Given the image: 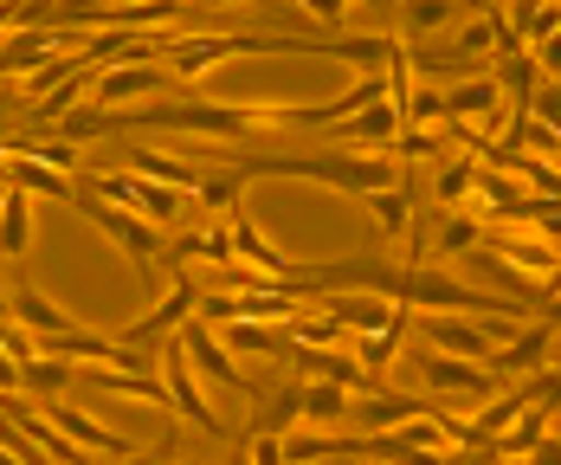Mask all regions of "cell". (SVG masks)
I'll return each mask as SVG.
<instances>
[{
  "mask_svg": "<svg viewBox=\"0 0 561 465\" xmlns=\"http://www.w3.org/2000/svg\"><path fill=\"white\" fill-rule=\"evenodd\" d=\"M523 317H426V349L465 355V362H491V349L504 343Z\"/></svg>",
  "mask_w": 561,
  "mask_h": 465,
  "instance_id": "8992f818",
  "label": "cell"
},
{
  "mask_svg": "<svg viewBox=\"0 0 561 465\" xmlns=\"http://www.w3.org/2000/svg\"><path fill=\"white\" fill-rule=\"evenodd\" d=\"M393 156L413 169V162H446L451 156V143H446V129H400L393 136Z\"/></svg>",
  "mask_w": 561,
  "mask_h": 465,
  "instance_id": "d6a6232c",
  "label": "cell"
},
{
  "mask_svg": "<svg viewBox=\"0 0 561 465\" xmlns=\"http://www.w3.org/2000/svg\"><path fill=\"white\" fill-rule=\"evenodd\" d=\"M478 239H484V220H478L471 207H451L446 220H439V232L426 239V259H439V265H446V259H465Z\"/></svg>",
  "mask_w": 561,
  "mask_h": 465,
  "instance_id": "83f0119b",
  "label": "cell"
},
{
  "mask_svg": "<svg viewBox=\"0 0 561 465\" xmlns=\"http://www.w3.org/2000/svg\"><path fill=\"white\" fill-rule=\"evenodd\" d=\"M194 7H239V0H194Z\"/></svg>",
  "mask_w": 561,
  "mask_h": 465,
  "instance_id": "ee69618b",
  "label": "cell"
},
{
  "mask_svg": "<svg viewBox=\"0 0 561 465\" xmlns=\"http://www.w3.org/2000/svg\"><path fill=\"white\" fill-rule=\"evenodd\" d=\"M297 395H304V382H297V375L272 382V395H259V401H252V427H245V433H272V440L290 433V427H297Z\"/></svg>",
  "mask_w": 561,
  "mask_h": 465,
  "instance_id": "cb8c5ba5",
  "label": "cell"
},
{
  "mask_svg": "<svg viewBox=\"0 0 561 465\" xmlns=\"http://www.w3.org/2000/svg\"><path fill=\"white\" fill-rule=\"evenodd\" d=\"M542 317H549V324L561 330V297H549V304H542Z\"/></svg>",
  "mask_w": 561,
  "mask_h": 465,
  "instance_id": "b9f144b4",
  "label": "cell"
},
{
  "mask_svg": "<svg viewBox=\"0 0 561 465\" xmlns=\"http://www.w3.org/2000/svg\"><path fill=\"white\" fill-rule=\"evenodd\" d=\"M393 136H400L393 98H381V104H368V111L330 123V149H348V156H381V149H393Z\"/></svg>",
  "mask_w": 561,
  "mask_h": 465,
  "instance_id": "8fae6325",
  "label": "cell"
},
{
  "mask_svg": "<svg viewBox=\"0 0 561 465\" xmlns=\"http://www.w3.org/2000/svg\"><path fill=\"white\" fill-rule=\"evenodd\" d=\"M220 343L232 349L239 362H252V355H259V362H278L284 349H290V337H284V324H245V317H239V324H220Z\"/></svg>",
  "mask_w": 561,
  "mask_h": 465,
  "instance_id": "603a6c76",
  "label": "cell"
},
{
  "mask_svg": "<svg viewBox=\"0 0 561 465\" xmlns=\"http://www.w3.org/2000/svg\"><path fill=\"white\" fill-rule=\"evenodd\" d=\"M33 252V194L7 188L0 194V259H26Z\"/></svg>",
  "mask_w": 561,
  "mask_h": 465,
  "instance_id": "d4e9b609",
  "label": "cell"
},
{
  "mask_svg": "<svg viewBox=\"0 0 561 465\" xmlns=\"http://www.w3.org/2000/svg\"><path fill=\"white\" fill-rule=\"evenodd\" d=\"M39 413L53 420V427L65 433V440H71V446H84L91 460H129V453H136V446H129V440H123L116 427H104L98 413H84V407L71 401V395H65V401H46Z\"/></svg>",
  "mask_w": 561,
  "mask_h": 465,
  "instance_id": "30bf717a",
  "label": "cell"
},
{
  "mask_svg": "<svg viewBox=\"0 0 561 465\" xmlns=\"http://www.w3.org/2000/svg\"><path fill=\"white\" fill-rule=\"evenodd\" d=\"M194 304H201V279H194V272L181 265L169 285H162V297H156V304H149V310H142V317H136L129 330H116V337H123L129 349H142V355H149V349H162V343L174 337V330H181V324L194 317Z\"/></svg>",
  "mask_w": 561,
  "mask_h": 465,
  "instance_id": "277c9868",
  "label": "cell"
},
{
  "mask_svg": "<svg viewBox=\"0 0 561 465\" xmlns=\"http://www.w3.org/2000/svg\"><path fill=\"white\" fill-rule=\"evenodd\" d=\"M0 395H20V362L0 349Z\"/></svg>",
  "mask_w": 561,
  "mask_h": 465,
  "instance_id": "8d00e7d4",
  "label": "cell"
},
{
  "mask_svg": "<svg viewBox=\"0 0 561 465\" xmlns=\"http://www.w3.org/2000/svg\"><path fill=\"white\" fill-rule=\"evenodd\" d=\"M71 207H84V220H91V227H104V239H111L129 265H136V279L156 291V265H162V252H169V232L149 227V220H136V214H123V207H111V201H98V194H84V188H78V201H71Z\"/></svg>",
  "mask_w": 561,
  "mask_h": 465,
  "instance_id": "3957f363",
  "label": "cell"
},
{
  "mask_svg": "<svg viewBox=\"0 0 561 465\" xmlns=\"http://www.w3.org/2000/svg\"><path fill=\"white\" fill-rule=\"evenodd\" d=\"M556 337H561V330L549 324V317H523L504 343L491 349V368H497V382H523V375L549 368V362H556Z\"/></svg>",
  "mask_w": 561,
  "mask_h": 465,
  "instance_id": "9c48e42d",
  "label": "cell"
},
{
  "mask_svg": "<svg viewBox=\"0 0 561 465\" xmlns=\"http://www.w3.org/2000/svg\"><path fill=\"white\" fill-rule=\"evenodd\" d=\"M458 13H465V0H400V7H393V26H400V39L426 46L433 33L458 26Z\"/></svg>",
  "mask_w": 561,
  "mask_h": 465,
  "instance_id": "ac0fdd59",
  "label": "cell"
},
{
  "mask_svg": "<svg viewBox=\"0 0 561 465\" xmlns=\"http://www.w3.org/2000/svg\"><path fill=\"white\" fill-rule=\"evenodd\" d=\"M239 201H245V174L239 169H201V188H194V214L201 220H226Z\"/></svg>",
  "mask_w": 561,
  "mask_h": 465,
  "instance_id": "484cf974",
  "label": "cell"
},
{
  "mask_svg": "<svg viewBox=\"0 0 561 465\" xmlns=\"http://www.w3.org/2000/svg\"><path fill=\"white\" fill-rule=\"evenodd\" d=\"M174 337H181V349H187V362H194V375H201V382L232 388V395H245V401H252V375H245V368H239V355L220 343V330H207L201 317H187Z\"/></svg>",
  "mask_w": 561,
  "mask_h": 465,
  "instance_id": "ba28073f",
  "label": "cell"
},
{
  "mask_svg": "<svg viewBox=\"0 0 561 465\" xmlns=\"http://www.w3.org/2000/svg\"><path fill=\"white\" fill-rule=\"evenodd\" d=\"M116 465H174V460H169V446H156V453H129V460H116Z\"/></svg>",
  "mask_w": 561,
  "mask_h": 465,
  "instance_id": "f35d334b",
  "label": "cell"
},
{
  "mask_svg": "<svg viewBox=\"0 0 561 465\" xmlns=\"http://www.w3.org/2000/svg\"><path fill=\"white\" fill-rule=\"evenodd\" d=\"M0 194H7V188H0Z\"/></svg>",
  "mask_w": 561,
  "mask_h": 465,
  "instance_id": "681fc988",
  "label": "cell"
},
{
  "mask_svg": "<svg viewBox=\"0 0 561 465\" xmlns=\"http://www.w3.org/2000/svg\"><path fill=\"white\" fill-rule=\"evenodd\" d=\"M317 39H278V33H181L169 46V65L181 84H201V71L232 65V58H259V53H310Z\"/></svg>",
  "mask_w": 561,
  "mask_h": 465,
  "instance_id": "6da1fadb",
  "label": "cell"
},
{
  "mask_svg": "<svg viewBox=\"0 0 561 465\" xmlns=\"http://www.w3.org/2000/svg\"><path fill=\"white\" fill-rule=\"evenodd\" d=\"M297 7H304L310 20H323V26H342V20H348V0H297Z\"/></svg>",
  "mask_w": 561,
  "mask_h": 465,
  "instance_id": "e575fe53",
  "label": "cell"
},
{
  "mask_svg": "<svg viewBox=\"0 0 561 465\" xmlns=\"http://www.w3.org/2000/svg\"><path fill=\"white\" fill-rule=\"evenodd\" d=\"M478 246H484V252H497L510 272H523L529 285H542V279L556 272V259H561L542 232H516V227H484V239H478Z\"/></svg>",
  "mask_w": 561,
  "mask_h": 465,
  "instance_id": "7c38bea8",
  "label": "cell"
},
{
  "mask_svg": "<svg viewBox=\"0 0 561 465\" xmlns=\"http://www.w3.org/2000/svg\"><path fill=\"white\" fill-rule=\"evenodd\" d=\"M420 382H426L433 401L451 407V413H465V420L504 388L491 362H465V355H439V349H420Z\"/></svg>",
  "mask_w": 561,
  "mask_h": 465,
  "instance_id": "7a4b0ae2",
  "label": "cell"
},
{
  "mask_svg": "<svg viewBox=\"0 0 561 465\" xmlns=\"http://www.w3.org/2000/svg\"><path fill=\"white\" fill-rule=\"evenodd\" d=\"M348 388L342 382H304V395H297V427H342L348 420Z\"/></svg>",
  "mask_w": 561,
  "mask_h": 465,
  "instance_id": "4316f807",
  "label": "cell"
},
{
  "mask_svg": "<svg viewBox=\"0 0 561 465\" xmlns=\"http://www.w3.org/2000/svg\"><path fill=\"white\" fill-rule=\"evenodd\" d=\"M556 368H561V337H556Z\"/></svg>",
  "mask_w": 561,
  "mask_h": 465,
  "instance_id": "c3c4849f",
  "label": "cell"
},
{
  "mask_svg": "<svg viewBox=\"0 0 561 465\" xmlns=\"http://www.w3.org/2000/svg\"><path fill=\"white\" fill-rule=\"evenodd\" d=\"M53 136H65V143H91V136H116V116L111 111H98L91 98L78 104V111H65L58 116V129Z\"/></svg>",
  "mask_w": 561,
  "mask_h": 465,
  "instance_id": "1f68e13d",
  "label": "cell"
},
{
  "mask_svg": "<svg viewBox=\"0 0 561 465\" xmlns=\"http://www.w3.org/2000/svg\"><path fill=\"white\" fill-rule=\"evenodd\" d=\"M174 465H207V460H174Z\"/></svg>",
  "mask_w": 561,
  "mask_h": 465,
  "instance_id": "7dc6e473",
  "label": "cell"
},
{
  "mask_svg": "<svg viewBox=\"0 0 561 465\" xmlns=\"http://www.w3.org/2000/svg\"><path fill=\"white\" fill-rule=\"evenodd\" d=\"M226 465H252V446H245V433L232 440V460H226Z\"/></svg>",
  "mask_w": 561,
  "mask_h": 465,
  "instance_id": "60d3db41",
  "label": "cell"
},
{
  "mask_svg": "<svg viewBox=\"0 0 561 465\" xmlns=\"http://www.w3.org/2000/svg\"><path fill=\"white\" fill-rule=\"evenodd\" d=\"M0 169H7V188H26V194H39V201H78V181L53 162H33V156H0Z\"/></svg>",
  "mask_w": 561,
  "mask_h": 465,
  "instance_id": "e0dca14e",
  "label": "cell"
},
{
  "mask_svg": "<svg viewBox=\"0 0 561 465\" xmlns=\"http://www.w3.org/2000/svg\"><path fill=\"white\" fill-rule=\"evenodd\" d=\"M7 297H13V324H20V330H33V337H58V330H78V324H71V310H58L53 297H46L39 285H26V279L7 291Z\"/></svg>",
  "mask_w": 561,
  "mask_h": 465,
  "instance_id": "ffe728a7",
  "label": "cell"
},
{
  "mask_svg": "<svg viewBox=\"0 0 561 465\" xmlns=\"http://www.w3.org/2000/svg\"><path fill=\"white\" fill-rule=\"evenodd\" d=\"M407 337H413V310L400 304V310H393V324H388V330H375V337H362V349H355V355H362V368H368V375L381 382V375L393 368V355L407 349Z\"/></svg>",
  "mask_w": 561,
  "mask_h": 465,
  "instance_id": "f1b7e54d",
  "label": "cell"
},
{
  "mask_svg": "<svg viewBox=\"0 0 561 465\" xmlns=\"http://www.w3.org/2000/svg\"><path fill=\"white\" fill-rule=\"evenodd\" d=\"M310 53L317 58H342V65H355V71L368 78V71H388V58L400 53V33H362V39H355V33H342V39L330 33V39H317Z\"/></svg>",
  "mask_w": 561,
  "mask_h": 465,
  "instance_id": "9a60e30c",
  "label": "cell"
},
{
  "mask_svg": "<svg viewBox=\"0 0 561 465\" xmlns=\"http://www.w3.org/2000/svg\"><path fill=\"white\" fill-rule=\"evenodd\" d=\"M362 465H368V460H362Z\"/></svg>",
  "mask_w": 561,
  "mask_h": 465,
  "instance_id": "f907efd6",
  "label": "cell"
},
{
  "mask_svg": "<svg viewBox=\"0 0 561 465\" xmlns=\"http://www.w3.org/2000/svg\"><path fill=\"white\" fill-rule=\"evenodd\" d=\"M523 465H561V440L549 433V440H542V446H536V453H529Z\"/></svg>",
  "mask_w": 561,
  "mask_h": 465,
  "instance_id": "74e56055",
  "label": "cell"
},
{
  "mask_svg": "<svg viewBox=\"0 0 561 465\" xmlns=\"http://www.w3.org/2000/svg\"><path fill=\"white\" fill-rule=\"evenodd\" d=\"M491 78H497V91H504L510 123H516V116H529V98H536V84H542V65H536V53H529V46H523V53H504Z\"/></svg>",
  "mask_w": 561,
  "mask_h": 465,
  "instance_id": "d6986e66",
  "label": "cell"
},
{
  "mask_svg": "<svg viewBox=\"0 0 561 465\" xmlns=\"http://www.w3.org/2000/svg\"><path fill=\"white\" fill-rule=\"evenodd\" d=\"M549 427H556V413H549V407H523L504 433L491 440V460H516V465H523L542 440H549Z\"/></svg>",
  "mask_w": 561,
  "mask_h": 465,
  "instance_id": "7402d4cb",
  "label": "cell"
},
{
  "mask_svg": "<svg viewBox=\"0 0 561 465\" xmlns=\"http://www.w3.org/2000/svg\"><path fill=\"white\" fill-rule=\"evenodd\" d=\"M471 188H478V156H458L451 149L446 162H433V201L439 207H471Z\"/></svg>",
  "mask_w": 561,
  "mask_h": 465,
  "instance_id": "f546056e",
  "label": "cell"
},
{
  "mask_svg": "<svg viewBox=\"0 0 561 465\" xmlns=\"http://www.w3.org/2000/svg\"><path fill=\"white\" fill-rule=\"evenodd\" d=\"M549 297H561V259H556V272L542 279V304H549Z\"/></svg>",
  "mask_w": 561,
  "mask_h": 465,
  "instance_id": "ab89813d",
  "label": "cell"
},
{
  "mask_svg": "<svg viewBox=\"0 0 561 465\" xmlns=\"http://www.w3.org/2000/svg\"><path fill=\"white\" fill-rule=\"evenodd\" d=\"M156 91H181V78L162 58H129V65H111V71L91 78V104L98 111H129V104H142Z\"/></svg>",
  "mask_w": 561,
  "mask_h": 465,
  "instance_id": "5b68a950",
  "label": "cell"
},
{
  "mask_svg": "<svg viewBox=\"0 0 561 465\" xmlns=\"http://www.w3.org/2000/svg\"><path fill=\"white\" fill-rule=\"evenodd\" d=\"M317 465H362V460H317Z\"/></svg>",
  "mask_w": 561,
  "mask_h": 465,
  "instance_id": "f6af8a7d",
  "label": "cell"
},
{
  "mask_svg": "<svg viewBox=\"0 0 561 465\" xmlns=\"http://www.w3.org/2000/svg\"><path fill=\"white\" fill-rule=\"evenodd\" d=\"M433 395H413V388H368V395H355L348 401V420L362 427V433H388L400 420H413V413H433Z\"/></svg>",
  "mask_w": 561,
  "mask_h": 465,
  "instance_id": "4fadbf2b",
  "label": "cell"
},
{
  "mask_svg": "<svg viewBox=\"0 0 561 465\" xmlns=\"http://www.w3.org/2000/svg\"><path fill=\"white\" fill-rule=\"evenodd\" d=\"M549 433H556V440H561V413H556V427H549Z\"/></svg>",
  "mask_w": 561,
  "mask_h": 465,
  "instance_id": "bcb514c9",
  "label": "cell"
},
{
  "mask_svg": "<svg viewBox=\"0 0 561 465\" xmlns=\"http://www.w3.org/2000/svg\"><path fill=\"white\" fill-rule=\"evenodd\" d=\"M78 388V362H65V355H33V362H20V395L33 407H46V401H65Z\"/></svg>",
  "mask_w": 561,
  "mask_h": 465,
  "instance_id": "2e32d148",
  "label": "cell"
},
{
  "mask_svg": "<svg viewBox=\"0 0 561 465\" xmlns=\"http://www.w3.org/2000/svg\"><path fill=\"white\" fill-rule=\"evenodd\" d=\"M129 174L162 181V188H181V194H194V188H201V169H194L187 156H174V149H149V143H136V149H129Z\"/></svg>",
  "mask_w": 561,
  "mask_h": 465,
  "instance_id": "44dd1931",
  "label": "cell"
},
{
  "mask_svg": "<svg viewBox=\"0 0 561 465\" xmlns=\"http://www.w3.org/2000/svg\"><path fill=\"white\" fill-rule=\"evenodd\" d=\"M0 465H26V460H20V453H13V446H0Z\"/></svg>",
  "mask_w": 561,
  "mask_h": 465,
  "instance_id": "7bdbcfd3",
  "label": "cell"
},
{
  "mask_svg": "<svg viewBox=\"0 0 561 465\" xmlns=\"http://www.w3.org/2000/svg\"><path fill=\"white\" fill-rule=\"evenodd\" d=\"M529 116H542V123H556V129H561V84H556V78H542V84H536Z\"/></svg>",
  "mask_w": 561,
  "mask_h": 465,
  "instance_id": "836d02e7",
  "label": "cell"
},
{
  "mask_svg": "<svg viewBox=\"0 0 561 465\" xmlns=\"http://www.w3.org/2000/svg\"><path fill=\"white\" fill-rule=\"evenodd\" d=\"M529 53H536V65H542V78H556V84H561V33H549V39H542V46H529Z\"/></svg>",
  "mask_w": 561,
  "mask_h": 465,
  "instance_id": "d590c367",
  "label": "cell"
},
{
  "mask_svg": "<svg viewBox=\"0 0 561 465\" xmlns=\"http://www.w3.org/2000/svg\"><path fill=\"white\" fill-rule=\"evenodd\" d=\"M446 123V84L413 78V91L400 98V129H439Z\"/></svg>",
  "mask_w": 561,
  "mask_h": 465,
  "instance_id": "4dcf8cb0",
  "label": "cell"
},
{
  "mask_svg": "<svg viewBox=\"0 0 561 465\" xmlns=\"http://www.w3.org/2000/svg\"><path fill=\"white\" fill-rule=\"evenodd\" d=\"M162 388H169V407L187 420V427H207L214 440H232V433H226V420L207 407V395H201V375H194V362H187L181 337L162 343Z\"/></svg>",
  "mask_w": 561,
  "mask_h": 465,
  "instance_id": "52a82bcc",
  "label": "cell"
},
{
  "mask_svg": "<svg viewBox=\"0 0 561 465\" xmlns=\"http://www.w3.org/2000/svg\"><path fill=\"white\" fill-rule=\"evenodd\" d=\"M323 297H330L323 310L336 317L342 330H355V337H375V330H388L393 310H400L388 291H323Z\"/></svg>",
  "mask_w": 561,
  "mask_h": 465,
  "instance_id": "5bb4252c",
  "label": "cell"
}]
</instances>
